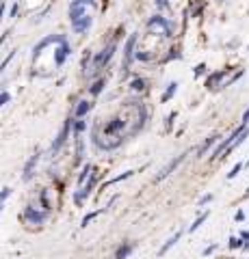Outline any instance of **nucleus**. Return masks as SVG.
I'll return each instance as SVG.
<instances>
[{"label": "nucleus", "instance_id": "nucleus-3", "mask_svg": "<svg viewBox=\"0 0 249 259\" xmlns=\"http://www.w3.org/2000/svg\"><path fill=\"white\" fill-rule=\"evenodd\" d=\"M115 52H117V39H115V41H111L108 46H104L97 54H93V58H91V67H89V72L93 74V76H95V74H100L102 69H104L106 65L111 63V58L115 56Z\"/></svg>", "mask_w": 249, "mask_h": 259}, {"label": "nucleus", "instance_id": "nucleus-6", "mask_svg": "<svg viewBox=\"0 0 249 259\" xmlns=\"http://www.w3.org/2000/svg\"><path fill=\"white\" fill-rule=\"evenodd\" d=\"M134 46H137V35H130L126 46H124V63H122V78H126L130 72V63L134 61Z\"/></svg>", "mask_w": 249, "mask_h": 259}, {"label": "nucleus", "instance_id": "nucleus-19", "mask_svg": "<svg viewBox=\"0 0 249 259\" xmlns=\"http://www.w3.org/2000/svg\"><path fill=\"white\" fill-rule=\"evenodd\" d=\"M180 235H182V231H178V233H173V235L169 237V240H167V242H165V244H162V246H160V251H158V255L162 257V255H165V253H167V251H169V248H173V246H176V242H178V240H180Z\"/></svg>", "mask_w": 249, "mask_h": 259}, {"label": "nucleus", "instance_id": "nucleus-31", "mask_svg": "<svg viewBox=\"0 0 249 259\" xmlns=\"http://www.w3.org/2000/svg\"><path fill=\"white\" fill-rule=\"evenodd\" d=\"M204 72H206V65H204V63H199L197 67H195V76H202Z\"/></svg>", "mask_w": 249, "mask_h": 259}, {"label": "nucleus", "instance_id": "nucleus-33", "mask_svg": "<svg viewBox=\"0 0 249 259\" xmlns=\"http://www.w3.org/2000/svg\"><path fill=\"white\" fill-rule=\"evenodd\" d=\"M18 11H20V4L15 2L13 7H11V18H15V15H18Z\"/></svg>", "mask_w": 249, "mask_h": 259}, {"label": "nucleus", "instance_id": "nucleus-22", "mask_svg": "<svg viewBox=\"0 0 249 259\" xmlns=\"http://www.w3.org/2000/svg\"><path fill=\"white\" fill-rule=\"evenodd\" d=\"M176 91H178V82H169L167 84V91L162 93V102H169L173 95H176Z\"/></svg>", "mask_w": 249, "mask_h": 259}, {"label": "nucleus", "instance_id": "nucleus-18", "mask_svg": "<svg viewBox=\"0 0 249 259\" xmlns=\"http://www.w3.org/2000/svg\"><path fill=\"white\" fill-rule=\"evenodd\" d=\"M85 130H87L85 119H72V134H74V136H83Z\"/></svg>", "mask_w": 249, "mask_h": 259}, {"label": "nucleus", "instance_id": "nucleus-1", "mask_svg": "<svg viewBox=\"0 0 249 259\" xmlns=\"http://www.w3.org/2000/svg\"><path fill=\"white\" fill-rule=\"evenodd\" d=\"M145 119H148V108L143 106V102H126V115L122 110L115 117L106 119V123H102L100 119L93 123L91 143L100 151L117 149L124 140H128L130 136H134L143 130Z\"/></svg>", "mask_w": 249, "mask_h": 259}, {"label": "nucleus", "instance_id": "nucleus-5", "mask_svg": "<svg viewBox=\"0 0 249 259\" xmlns=\"http://www.w3.org/2000/svg\"><path fill=\"white\" fill-rule=\"evenodd\" d=\"M69 134H72V117H69V119H65V123H63L61 132L57 134V138H54V143L50 145V151H48V155H50V158H54V155H57L59 151L63 149V145L67 143Z\"/></svg>", "mask_w": 249, "mask_h": 259}, {"label": "nucleus", "instance_id": "nucleus-29", "mask_svg": "<svg viewBox=\"0 0 249 259\" xmlns=\"http://www.w3.org/2000/svg\"><path fill=\"white\" fill-rule=\"evenodd\" d=\"M11 58H13V52H9V56H7V58H4V61H2V63H0V74H2V72H4V69H7V65L11 63Z\"/></svg>", "mask_w": 249, "mask_h": 259}, {"label": "nucleus", "instance_id": "nucleus-13", "mask_svg": "<svg viewBox=\"0 0 249 259\" xmlns=\"http://www.w3.org/2000/svg\"><path fill=\"white\" fill-rule=\"evenodd\" d=\"M232 69H221V72H215L206 78V86L208 89H223V78H227Z\"/></svg>", "mask_w": 249, "mask_h": 259}, {"label": "nucleus", "instance_id": "nucleus-2", "mask_svg": "<svg viewBox=\"0 0 249 259\" xmlns=\"http://www.w3.org/2000/svg\"><path fill=\"white\" fill-rule=\"evenodd\" d=\"M95 0H72L69 2V24L76 35H83L93 24Z\"/></svg>", "mask_w": 249, "mask_h": 259}, {"label": "nucleus", "instance_id": "nucleus-34", "mask_svg": "<svg viewBox=\"0 0 249 259\" xmlns=\"http://www.w3.org/2000/svg\"><path fill=\"white\" fill-rule=\"evenodd\" d=\"M241 123H245V126L249 123V108H247L245 112H243V119H241Z\"/></svg>", "mask_w": 249, "mask_h": 259}, {"label": "nucleus", "instance_id": "nucleus-21", "mask_svg": "<svg viewBox=\"0 0 249 259\" xmlns=\"http://www.w3.org/2000/svg\"><path fill=\"white\" fill-rule=\"evenodd\" d=\"M134 175V171H126V173H122V175H117V177H113V180H108L104 181V190L108 186H113V183H117V181H124V180H128V177H132Z\"/></svg>", "mask_w": 249, "mask_h": 259}, {"label": "nucleus", "instance_id": "nucleus-25", "mask_svg": "<svg viewBox=\"0 0 249 259\" xmlns=\"http://www.w3.org/2000/svg\"><path fill=\"white\" fill-rule=\"evenodd\" d=\"M206 218H208V212H204L202 216H197V220H195V223H193L191 227H188V231H191V233H193V231H197L199 227L204 225V220H206Z\"/></svg>", "mask_w": 249, "mask_h": 259}, {"label": "nucleus", "instance_id": "nucleus-38", "mask_svg": "<svg viewBox=\"0 0 249 259\" xmlns=\"http://www.w3.org/2000/svg\"><path fill=\"white\" fill-rule=\"evenodd\" d=\"M221 2H223V0H221Z\"/></svg>", "mask_w": 249, "mask_h": 259}, {"label": "nucleus", "instance_id": "nucleus-10", "mask_svg": "<svg viewBox=\"0 0 249 259\" xmlns=\"http://www.w3.org/2000/svg\"><path fill=\"white\" fill-rule=\"evenodd\" d=\"M69 56H72V46L67 43V39L59 43V46H54V67H63Z\"/></svg>", "mask_w": 249, "mask_h": 259}, {"label": "nucleus", "instance_id": "nucleus-11", "mask_svg": "<svg viewBox=\"0 0 249 259\" xmlns=\"http://www.w3.org/2000/svg\"><path fill=\"white\" fill-rule=\"evenodd\" d=\"M187 155H188V151H184V154H180V155H178V158H173V160L169 162V164H167V166H165V169H162V171L158 173V175H156V177H154V180H156V181H162V180H165V177H169V175H171V173H173V171H176V169H178V166H180V164H182V162H184V158H187Z\"/></svg>", "mask_w": 249, "mask_h": 259}, {"label": "nucleus", "instance_id": "nucleus-35", "mask_svg": "<svg viewBox=\"0 0 249 259\" xmlns=\"http://www.w3.org/2000/svg\"><path fill=\"white\" fill-rule=\"evenodd\" d=\"M217 248V244H213V246H208V248H204V255H210V253H213Z\"/></svg>", "mask_w": 249, "mask_h": 259}, {"label": "nucleus", "instance_id": "nucleus-30", "mask_svg": "<svg viewBox=\"0 0 249 259\" xmlns=\"http://www.w3.org/2000/svg\"><path fill=\"white\" fill-rule=\"evenodd\" d=\"M210 201H213V194H204V197L199 199V207H204V205L210 203Z\"/></svg>", "mask_w": 249, "mask_h": 259}, {"label": "nucleus", "instance_id": "nucleus-14", "mask_svg": "<svg viewBox=\"0 0 249 259\" xmlns=\"http://www.w3.org/2000/svg\"><path fill=\"white\" fill-rule=\"evenodd\" d=\"M91 108H93V102H91V100H80L78 104L74 106L72 119H85L91 112Z\"/></svg>", "mask_w": 249, "mask_h": 259}, {"label": "nucleus", "instance_id": "nucleus-20", "mask_svg": "<svg viewBox=\"0 0 249 259\" xmlns=\"http://www.w3.org/2000/svg\"><path fill=\"white\" fill-rule=\"evenodd\" d=\"M104 212H106V207H102V209H95V212H89V214H87L83 220H80V227H89V223H91V220H95L97 216H100V214H104Z\"/></svg>", "mask_w": 249, "mask_h": 259}, {"label": "nucleus", "instance_id": "nucleus-7", "mask_svg": "<svg viewBox=\"0 0 249 259\" xmlns=\"http://www.w3.org/2000/svg\"><path fill=\"white\" fill-rule=\"evenodd\" d=\"M148 28L150 30H158L162 37H171L173 35V24L162 15H154V18L148 20Z\"/></svg>", "mask_w": 249, "mask_h": 259}, {"label": "nucleus", "instance_id": "nucleus-4", "mask_svg": "<svg viewBox=\"0 0 249 259\" xmlns=\"http://www.w3.org/2000/svg\"><path fill=\"white\" fill-rule=\"evenodd\" d=\"M48 216H50V212H46V209H39L35 207V205H26L24 212H22V220H24L26 225H43L48 220Z\"/></svg>", "mask_w": 249, "mask_h": 259}, {"label": "nucleus", "instance_id": "nucleus-23", "mask_svg": "<svg viewBox=\"0 0 249 259\" xmlns=\"http://www.w3.org/2000/svg\"><path fill=\"white\" fill-rule=\"evenodd\" d=\"M145 84H148V82H145V78H134L132 82H130V89L139 93V91H145Z\"/></svg>", "mask_w": 249, "mask_h": 259}, {"label": "nucleus", "instance_id": "nucleus-36", "mask_svg": "<svg viewBox=\"0 0 249 259\" xmlns=\"http://www.w3.org/2000/svg\"><path fill=\"white\" fill-rule=\"evenodd\" d=\"M2 15H4V2H0V20H2Z\"/></svg>", "mask_w": 249, "mask_h": 259}, {"label": "nucleus", "instance_id": "nucleus-17", "mask_svg": "<svg viewBox=\"0 0 249 259\" xmlns=\"http://www.w3.org/2000/svg\"><path fill=\"white\" fill-rule=\"evenodd\" d=\"M104 86H106V78H97L95 82L89 86V95L91 97H97V95L102 93V91H104Z\"/></svg>", "mask_w": 249, "mask_h": 259}, {"label": "nucleus", "instance_id": "nucleus-37", "mask_svg": "<svg viewBox=\"0 0 249 259\" xmlns=\"http://www.w3.org/2000/svg\"><path fill=\"white\" fill-rule=\"evenodd\" d=\"M7 35H9V30H7V32H4V35H2V37H0V46H2V43H4V39H7Z\"/></svg>", "mask_w": 249, "mask_h": 259}, {"label": "nucleus", "instance_id": "nucleus-15", "mask_svg": "<svg viewBox=\"0 0 249 259\" xmlns=\"http://www.w3.org/2000/svg\"><path fill=\"white\" fill-rule=\"evenodd\" d=\"M134 248H137V244H134V242H124V244H119L117 251H115V259H128L130 253H132Z\"/></svg>", "mask_w": 249, "mask_h": 259}, {"label": "nucleus", "instance_id": "nucleus-32", "mask_svg": "<svg viewBox=\"0 0 249 259\" xmlns=\"http://www.w3.org/2000/svg\"><path fill=\"white\" fill-rule=\"evenodd\" d=\"M156 7H158V9H165V7H169V0H156Z\"/></svg>", "mask_w": 249, "mask_h": 259}, {"label": "nucleus", "instance_id": "nucleus-24", "mask_svg": "<svg viewBox=\"0 0 249 259\" xmlns=\"http://www.w3.org/2000/svg\"><path fill=\"white\" fill-rule=\"evenodd\" d=\"M11 188H2V190H0V214H2V207H4V203H7V199L11 197Z\"/></svg>", "mask_w": 249, "mask_h": 259}, {"label": "nucleus", "instance_id": "nucleus-12", "mask_svg": "<svg viewBox=\"0 0 249 259\" xmlns=\"http://www.w3.org/2000/svg\"><path fill=\"white\" fill-rule=\"evenodd\" d=\"M39 160H41V154L37 151V154H32L29 162L24 164V171H22V180L24 181H31L32 180V175H35V169H37V164H39Z\"/></svg>", "mask_w": 249, "mask_h": 259}, {"label": "nucleus", "instance_id": "nucleus-27", "mask_svg": "<svg viewBox=\"0 0 249 259\" xmlns=\"http://www.w3.org/2000/svg\"><path fill=\"white\" fill-rule=\"evenodd\" d=\"M9 102H11L9 91H0V108H2L4 104H9Z\"/></svg>", "mask_w": 249, "mask_h": 259}, {"label": "nucleus", "instance_id": "nucleus-8", "mask_svg": "<svg viewBox=\"0 0 249 259\" xmlns=\"http://www.w3.org/2000/svg\"><path fill=\"white\" fill-rule=\"evenodd\" d=\"M95 181H97V173L93 171L91 173V177L87 180L85 186H80V188H76V192H74V203L76 205H83L87 199H89V194L93 192V186H95Z\"/></svg>", "mask_w": 249, "mask_h": 259}, {"label": "nucleus", "instance_id": "nucleus-16", "mask_svg": "<svg viewBox=\"0 0 249 259\" xmlns=\"http://www.w3.org/2000/svg\"><path fill=\"white\" fill-rule=\"evenodd\" d=\"M219 138H221L219 134H210V136L206 138L204 143L197 147V158H202V155H206V151H208L210 147H215V145H217V140H219Z\"/></svg>", "mask_w": 249, "mask_h": 259}, {"label": "nucleus", "instance_id": "nucleus-28", "mask_svg": "<svg viewBox=\"0 0 249 259\" xmlns=\"http://www.w3.org/2000/svg\"><path fill=\"white\" fill-rule=\"evenodd\" d=\"M230 248H243V240H241V237L232 235L230 237Z\"/></svg>", "mask_w": 249, "mask_h": 259}, {"label": "nucleus", "instance_id": "nucleus-9", "mask_svg": "<svg viewBox=\"0 0 249 259\" xmlns=\"http://www.w3.org/2000/svg\"><path fill=\"white\" fill-rule=\"evenodd\" d=\"M65 39H67L65 35H48V37H43V39L37 43L35 48H32V61H37V58L41 56V52L46 50L48 46H52V43H54V46H59V43H63Z\"/></svg>", "mask_w": 249, "mask_h": 259}, {"label": "nucleus", "instance_id": "nucleus-26", "mask_svg": "<svg viewBox=\"0 0 249 259\" xmlns=\"http://www.w3.org/2000/svg\"><path fill=\"white\" fill-rule=\"evenodd\" d=\"M243 166H245V164H241V162H238V164L234 166V169H232L230 173H227V180H234V177L238 175V173H241V169H243Z\"/></svg>", "mask_w": 249, "mask_h": 259}]
</instances>
